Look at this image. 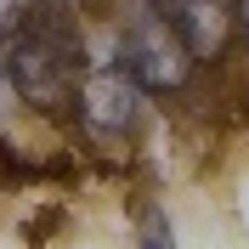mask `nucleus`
I'll use <instances>...</instances> for the list:
<instances>
[{"instance_id":"0eeeda50","label":"nucleus","mask_w":249,"mask_h":249,"mask_svg":"<svg viewBox=\"0 0 249 249\" xmlns=\"http://www.w3.org/2000/svg\"><path fill=\"white\" fill-rule=\"evenodd\" d=\"M232 12H238V29H244V40H249V0H232Z\"/></svg>"},{"instance_id":"423d86ee","label":"nucleus","mask_w":249,"mask_h":249,"mask_svg":"<svg viewBox=\"0 0 249 249\" xmlns=\"http://www.w3.org/2000/svg\"><path fill=\"white\" fill-rule=\"evenodd\" d=\"M136 249H176L170 221H147V227H142V244H136Z\"/></svg>"},{"instance_id":"f257e3e1","label":"nucleus","mask_w":249,"mask_h":249,"mask_svg":"<svg viewBox=\"0 0 249 249\" xmlns=\"http://www.w3.org/2000/svg\"><path fill=\"white\" fill-rule=\"evenodd\" d=\"M85 74H91V62H85L79 23L62 12L57 0H34V12L6 40V79H12L17 102L46 113V119L74 113Z\"/></svg>"},{"instance_id":"39448f33","label":"nucleus","mask_w":249,"mask_h":249,"mask_svg":"<svg viewBox=\"0 0 249 249\" xmlns=\"http://www.w3.org/2000/svg\"><path fill=\"white\" fill-rule=\"evenodd\" d=\"M29 12H34V0H0V40H12Z\"/></svg>"},{"instance_id":"f03ea898","label":"nucleus","mask_w":249,"mask_h":249,"mask_svg":"<svg viewBox=\"0 0 249 249\" xmlns=\"http://www.w3.org/2000/svg\"><path fill=\"white\" fill-rule=\"evenodd\" d=\"M113 62L136 79L142 91H181L198 57L187 51V40L153 12V6H142V12H130L119 23V51H113Z\"/></svg>"},{"instance_id":"7ed1b4c3","label":"nucleus","mask_w":249,"mask_h":249,"mask_svg":"<svg viewBox=\"0 0 249 249\" xmlns=\"http://www.w3.org/2000/svg\"><path fill=\"white\" fill-rule=\"evenodd\" d=\"M74 113H79V124H85L96 142H124L130 130H136V119H142V85L124 74L119 62L91 68L85 85H79Z\"/></svg>"},{"instance_id":"20e7f679","label":"nucleus","mask_w":249,"mask_h":249,"mask_svg":"<svg viewBox=\"0 0 249 249\" xmlns=\"http://www.w3.org/2000/svg\"><path fill=\"white\" fill-rule=\"evenodd\" d=\"M147 6L187 40V51L198 62H215L221 51L232 46V29H238L232 0H147Z\"/></svg>"}]
</instances>
